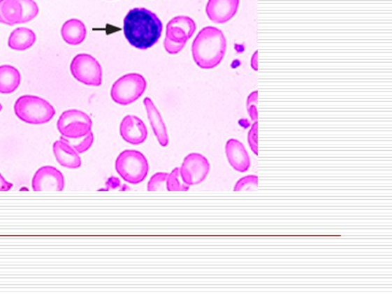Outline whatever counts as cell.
I'll list each match as a JSON object with an SVG mask.
<instances>
[{"mask_svg":"<svg viewBox=\"0 0 392 294\" xmlns=\"http://www.w3.org/2000/svg\"><path fill=\"white\" fill-rule=\"evenodd\" d=\"M21 84V74L11 65L0 66V94H10Z\"/></svg>","mask_w":392,"mask_h":294,"instance_id":"cell-18","label":"cell"},{"mask_svg":"<svg viewBox=\"0 0 392 294\" xmlns=\"http://www.w3.org/2000/svg\"><path fill=\"white\" fill-rule=\"evenodd\" d=\"M124 35L133 47L150 50L162 36L163 24L152 11L143 7L131 9L124 19Z\"/></svg>","mask_w":392,"mask_h":294,"instance_id":"cell-1","label":"cell"},{"mask_svg":"<svg viewBox=\"0 0 392 294\" xmlns=\"http://www.w3.org/2000/svg\"><path fill=\"white\" fill-rule=\"evenodd\" d=\"M196 31V24L189 16H177L166 27V38L176 43H187Z\"/></svg>","mask_w":392,"mask_h":294,"instance_id":"cell-11","label":"cell"},{"mask_svg":"<svg viewBox=\"0 0 392 294\" xmlns=\"http://www.w3.org/2000/svg\"><path fill=\"white\" fill-rule=\"evenodd\" d=\"M23 6L19 0H0V23L13 26L22 24Z\"/></svg>","mask_w":392,"mask_h":294,"instance_id":"cell-17","label":"cell"},{"mask_svg":"<svg viewBox=\"0 0 392 294\" xmlns=\"http://www.w3.org/2000/svg\"><path fill=\"white\" fill-rule=\"evenodd\" d=\"M257 98L258 92L256 91L252 92L247 97V109L248 115L250 119L254 122H257L258 112H257Z\"/></svg>","mask_w":392,"mask_h":294,"instance_id":"cell-25","label":"cell"},{"mask_svg":"<svg viewBox=\"0 0 392 294\" xmlns=\"http://www.w3.org/2000/svg\"><path fill=\"white\" fill-rule=\"evenodd\" d=\"M257 54V51H255L254 54H253L252 56V61H250V65H252V67L253 68V70H254V71H257L258 70Z\"/></svg>","mask_w":392,"mask_h":294,"instance_id":"cell-29","label":"cell"},{"mask_svg":"<svg viewBox=\"0 0 392 294\" xmlns=\"http://www.w3.org/2000/svg\"><path fill=\"white\" fill-rule=\"evenodd\" d=\"M71 73L78 82L89 87H101L102 84V68L94 56L75 55L70 65Z\"/></svg>","mask_w":392,"mask_h":294,"instance_id":"cell-7","label":"cell"},{"mask_svg":"<svg viewBox=\"0 0 392 294\" xmlns=\"http://www.w3.org/2000/svg\"><path fill=\"white\" fill-rule=\"evenodd\" d=\"M184 46H186V43H173V41L165 38L164 47L170 54H177V53L181 52V51L184 50Z\"/></svg>","mask_w":392,"mask_h":294,"instance_id":"cell-27","label":"cell"},{"mask_svg":"<svg viewBox=\"0 0 392 294\" xmlns=\"http://www.w3.org/2000/svg\"><path fill=\"white\" fill-rule=\"evenodd\" d=\"M116 172L123 181L131 184L143 183L147 177L150 165L147 159L138 150H124L117 157Z\"/></svg>","mask_w":392,"mask_h":294,"instance_id":"cell-4","label":"cell"},{"mask_svg":"<svg viewBox=\"0 0 392 294\" xmlns=\"http://www.w3.org/2000/svg\"><path fill=\"white\" fill-rule=\"evenodd\" d=\"M258 188V177L256 175H248L238 179L233 191H254Z\"/></svg>","mask_w":392,"mask_h":294,"instance_id":"cell-24","label":"cell"},{"mask_svg":"<svg viewBox=\"0 0 392 294\" xmlns=\"http://www.w3.org/2000/svg\"><path fill=\"white\" fill-rule=\"evenodd\" d=\"M226 45V36L220 29L205 27L199 31L192 43L194 62L201 69H214L225 57Z\"/></svg>","mask_w":392,"mask_h":294,"instance_id":"cell-2","label":"cell"},{"mask_svg":"<svg viewBox=\"0 0 392 294\" xmlns=\"http://www.w3.org/2000/svg\"><path fill=\"white\" fill-rule=\"evenodd\" d=\"M225 153L231 167L238 172H245L252 166L249 153L242 142L237 138H230L225 145Z\"/></svg>","mask_w":392,"mask_h":294,"instance_id":"cell-12","label":"cell"},{"mask_svg":"<svg viewBox=\"0 0 392 294\" xmlns=\"http://www.w3.org/2000/svg\"><path fill=\"white\" fill-rule=\"evenodd\" d=\"M16 116L24 123L30 125H43L50 122L56 115L55 107L40 96H23L14 104Z\"/></svg>","mask_w":392,"mask_h":294,"instance_id":"cell-3","label":"cell"},{"mask_svg":"<svg viewBox=\"0 0 392 294\" xmlns=\"http://www.w3.org/2000/svg\"><path fill=\"white\" fill-rule=\"evenodd\" d=\"M35 191H62L65 179L62 172L53 166H43L35 172L31 181Z\"/></svg>","mask_w":392,"mask_h":294,"instance_id":"cell-9","label":"cell"},{"mask_svg":"<svg viewBox=\"0 0 392 294\" xmlns=\"http://www.w3.org/2000/svg\"><path fill=\"white\" fill-rule=\"evenodd\" d=\"M36 34L28 28H18L9 36L8 45L11 50L24 51L35 45Z\"/></svg>","mask_w":392,"mask_h":294,"instance_id":"cell-19","label":"cell"},{"mask_svg":"<svg viewBox=\"0 0 392 294\" xmlns=\"http://www.w3.org/2000/svg\"><path fill=\"white\" fill-rule=\"evenodd\" d=\"M60 140L63 142L68 143L75 152L81 153L87 152V150L91 149L92 145L94 142V133L91 132L86 137H82L81 138H66L64 137H61Z\"/></svg>","mask_w":392,"mask_h":294,"instance_id":"cell-20","label":"cell"},{"mask_svg":"<svg viewBox=\"0 0 392 294\" xmlns=\"http://www.w3.org/2000/svg\"><path fill=\"white\" fill-rule=\"evenodd\" d=\"M52 149L56 161L59 163L61 166L72 170L81 168L82 159L79 153L75 152L68 143L63 142L62 140H56L53 143Z\"/></svg>","mask_w":392,"mask_h":294,"instance_id":"cell-15","label":"cell"},{"mask_svg":"<svg viewBox=\"0 0 392 294\" xmlns=\"http://www.w3.org/2000/svg\"><path fill=\"white\" fill-rule=\"evenodd\" d=\"M240 0H208L206 14L212 22L225 24L238 13Z\"/></svg>","mask_w":392,"mask_h":294,"instance_id":"cell-13","label":"cell"},{"mask_svg":"<svg viewBox=\"0 0 392 294\" xmlns=\"http://www.w3.org/2000/svg\"><path fill=\"white\" fill-rule=\"evenodd\" d=\"M166 188L168 191H187L189 186L184 184L180 175V168H175L169 175H168Z\"/></svg>","mask_w":392,"mask_h":294,"instance_id":"cell-21","label":"cell"},{"mask_svg":"<svg viewBox=\"0 0 392 294\" xmlns=\"http://www.w3.org/2000/svg\"><path fill=\"white\" fill-rule=\"evenodd\" d=\"M12 188H13V184L7 182L3 176L0 174V191H9Z\"/></svg>","mask_w":392,"mask_h":294,"instance_id":"cell-28","label":"cell"},{"mask_svg":"<svg viewBox=\"0 0 392 294\" xmlns=\"http://www.w3.org/2000/svg\"><path fill=\"white\" fill-rule=\"evenodd\" d=\"M23 6V19L22 24L28 23L38 16V6L34 0H19Z\"/></svg>","mask_w":392,"mask_h":294,"instance_id":"cell-23","label":"cell"},{"mask_svg":"<svg viewBox=\"0 0 392 294\" xmlns=\"http://www.w3.org/2000/svg\"><path fill=\"white\" fill-rule=\"evenodd\" d=\"M92 121L87 113L70 109L61 114L57 121V130L66 138H81L92 132Z\"/></svg>","mask_w":392,"mask_h":294,"instance_id":"cell-6","label":"cell"},{"mask_svg":"<svg viewBox=\"0 0 392 294\" xmlns=\"http://www.w3.org/2000/svg\"><path fill=\"white\" fill-rule=\"evenodd\" d=\"M168 172H156L151 177L147 184L148 191H167L166 182L168 178Z\"/></svg>","mask_w":392,"mask_h":294,"instance_id":"cell-22","label":"cell"},{"mask_svg":"<svg viewBox=\"0 0 392 294\" xmlns=\"http://www.w3.org/2000/svg\"><path fill=\"white\" fill-rule=\"evenodd\" d=\"M257 133H258V124L254 122L250 128L249 132H248L247 142L248 145H249L250 149L255 155H258V147H257Z\"/></svg>","mask_w":392,"mask_h":294,"instance_id":"cell-26","label":"cell"},{"mask_svg":"<svg viewBox=\"0 0 392 294\" xmlns=\"http://www.w3.org/2000/svg\"><path fill=\"white\" fill-rule=\"evenodd\" d=\"M2 108H3V107H2L1 103H0V111L2 110Z\"/></svg>","mask_w":392,"mask_h":294,"instance_id":"cell-30","label":"cell"},{"mask_svg":"<svg viewBox=\"0 0 392 294\" xmlns=\"http://www.w3.org/2000/svg\"><path fill=\"white\" fill-rule=\"evenodd\" d=\"M210 169L209 160L201 153L194 152L184 158L180 168V175L187 186H198L205 181Z\"/></svg>","mask_w":392,"mask_h":294,"instance_id":"cell-8","label":"cell"},{"mask_svg":"<svg viewBox=\"0 0 392 294\" xmlns=\"http://www.w3.org/2000/svg\"><path fill=\"white\" fill-rule=\"evenodd\" d=\"M143 105L145 107L146 114H147L148 120H150L151 128L154 133L158 142L162 147H168L169 145V135L164 121H163L161 114L155 106L154 102L151 101L150 97H145L143 101Z\"/></svg>","mask_w":392,"mask_h":294,"instance_id":"cell-14","label":"cell"},{"mask_svg":"<svg viewBox=\"0 0 392 294\" xmlns=\"http://www.w3.org/2000/svg\"><path fill=\"white\" fill-rule=\"evenodd\" d=\"M120 135L122 138L130 145H143L147 140V128L138 117L126 115L120 124Z\"/></svg>","mask_w":392,"mask_h":294,"instance_id":"cell-10","label":"cell"},{"mask_svg":"<svg viewBox=\"0 0 392 294\" xmlns=\"http://www.w3.org/2000/svg\"><path fill=\"white\" fill-rule=\"evenodd\" d=\"M61 36L68 45H81L86 40V25L78 19H70L63 24L62 29H61Z\"/></svg>","mask_w":392,"mask_h":294,"instance_id":"cell-16","label":"cell"},{"mask_svg":"<svg viewBox=\"0 0 392 294\" xmlns=\"http://www.w3.org/2000/svg\"><path fill=\"white\" fill-rule=\"evenodd\" d=\"M147 87L145 77L136 73L126 74L114 82L111 98L119 105H130L143 96Z\"/></svg>","mask_w":392,"mask_h":294,"instance_id":"cell-5","label":"cell"}]
</instances>
